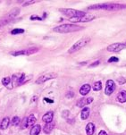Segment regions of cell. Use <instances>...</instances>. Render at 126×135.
<instances>
[{"mask_svg": "<svg viewBox=\"0 0 126 135\" xmlns=\"http://www.w3.org/2000/svg\"><path fill=\"white\" fill-rule=\"evenodd\" d=\"M116 90V83L113 80H108L106 81L105 84V93L107 96H110L111 94L113 93L114 90Z\"/></svg>", "mask_w": 126, "mask_h": 135, "instance_id": "obj_9", "label": "cell"}, {"mask_svg": "<svg viewBox=\"0 0 126 135\" xmlns=\"http://www.w3.org/2000/svg\"><path fill=\"white\" fill-rule=\"evenodd\" d=\"M34 3H36V1H27V2H25L23 4V6H26V5H32V4H34Z\"/></svg>", "mask_w": 126, "mask_h": 135, "instance_id": "obj_31", "label": "cell"}, {"mask_svg": "<svg viewBox=\"0 0 126 135\" xmlns=\"http://www.w3.org/2000/svg\"><path fill=\"white\" fill-rule=\"evenodd\" d=\"M89 110L90 109L89 107H84L82 110V113H81V117H82V120H86L89 115Z\"/></svg>", "mask_w": 126, "mask_h": 135, "instance_id": "obj_17", "label": "cell"}, {"mask_svg": "<svg viewBox=\"0 0 126 135\" xmlns=\"http://www.w3.org/2000/svg\"><path fill=\"white\" fill-rule=\"evenodd\" d=\"M117 81H118L119 84H124V83L126 82V80L124 78V77H120V78H118Z\"/></svg>", "mask_w": 126, "mask_h": 135, "instance_id": "obj_28", "label": "cell"}, {"mask_svg": "<svg viewBox=\"0 0 126 135\" xmlns=\"http://www.w3.org/2000/svg\"><path fill=\"white\" fill-rule=\"evenodd\" d=\"M126 47V44L124 43H114V44H111L110 46L107 47V50L109 52H120L123 49H124Z\"/></svg>", "mask_w": 126, "mask_h": 135, "instance_id": "obj_7", "label": "cell"}, {"mask_svg": "<svg viewBox=\"0 0 126 135\" xmlns=\"http://www.w3.org/2000/svg\"><path fill=\"white\" fill-rule=\"evenodd\" d=\"M20 13V9L19 8H14L11 11L10 13H7L6 15H5L1 20H0V26H5L6 24H8L9 22L14 20L15 17L19 14Z\"/></svg>", "mask_w": 126, "mask_h": 135, "instance_id": "obj_3", "label": "cell"}, {"mask_svg": "<svg viewBox=\"0 0 126 135\" xmlns=\"http://www.w3.org/2000/svg\"><path fill=\"white\" fill-rule=\"evenodd\" d=\"M11 55L13 56H27V50H21V51L11 52Z\"/></svg>", "mask_w": 126, "mask_h": 135, "instance_id": "obj_20", "label": "cell"}, {"mask_svg": "<svg viewBox=\"0 0 126 135\" xmlns=\"http://www.w3.org/2000/svg\"><path fill=\"white\" fill-rule=\"evenodd\" d=\"M126 5H122V4H116V3H109V4H99V5H94L89 6V9L92 10H109V11H117L125 9Z\"/></svg>", "mask_w": 126, "mask_h": 135, "instance_id": "obj_1", "label": "cell"}, {"mask_svg": "<svg viewBox=\"0 0 126 135\" xmlns=\"http://www.w3.org/2000/svg\"><path fill=\"white\" fill-rule=\"evenodd\" d=\"M89 40H90V39H89V38H83V39H81L80 40H78L76 43H74V44L72 46L71 48L68 50V53L69 54H73V53L80 50L81 48H82L84 46H86V45L89 42Z\"/></svg>", "mask_w": 126, "mask_h": 135, "instance_id": "obj_4", "label": "cell"}, {"mask_svg": "<svg viewBox=\"0 0 126 135\" xmlns=\"http://www.w3.org/2000/svg\"><path fill=\"white\" fill-rule=\"evenodd\" d=\"M9 124H10V119H9V117H5V118L2 120L1 124H0L1 130H5V129H7L8 126H9Z\"/></svg>", "mask_w": 126, "mask_h": 135, "instance_id": "obj_15", "label": "cell"}, {"mask_svg": "<svg viewBox=\"0 0 126 135\" xmlns=\"http://www.w3.org/2000/svg\"><path fill=\"white\" fill-rule=\"evenodd\" d=\"M40 133V125L36 124L32 127V131H31V135H39Z\"/></svg>", "mask_w": 126, "mask_h": 135, "instance_id": "obj_18", "label": "cell"}, {"mask_svg": "<svg viewBox=\"0 0 126 135\" xmlns=\"http://www.w3.org/2000/svg\"><path fill=\"white\" fill-rule=\"evenodd\" d=\"M102 89V82L101 81H96V82L93 84V90L95 91H98Z\"/></svg>", "mask_w": 126, "mask_h": 135, "instance_id": "obj_21", "label": "cell"}, {"mask_svg": "<svg viewBox=\"0 0 126 135\" xmlns=\"http://www.w3.org/2000/svg\"><path fill=\"white\" fill-rule=\"evenodd\" d=\"M83 27L76 25V24H71V23H63L61 24L59 26L55 27L53 31L59 33H70V32H74V31L82 30Z\"/></svg>", "mask_w": 126, "mask_h": 135, "instance_id": "obj_2", "label": "cell"}, {"mask_svg": "<svg viewBox=\"0 0 126 135\" xmlns=\"http://www.w3.org/2000/svg\"><path fill=\"white\" fill-rule=\"evenodd\" d=\"M90 89H91V87H90L89 84H84V85L82 86V88L80 89V93L83 95V96L87 95L90 91Z\"/></svg>", "mask_w": 126, "mask_h": 135, "instance_id": "obj_14", "label": "cell"}, {"mask_svg": "<svg viewBox=\"0 0 126 135\" xmlns=\"http://www.w3.org/2000/svg\"><path fill=\"white\" fill-rule=\"evenodd\" d=\"M74 92H71L70 94H68V95H67V98H72V97H74Z\"/></svg>", "mask_w": 126, "mask_h": 135, "instance_id": "obj_34", "label": "cell"}, {"mask_svg": "<svg viewBox=\"0 0 126 135\" xmlns=\"http://www.w3.org/2000/svg\"><path fill=\"white\" fill-rule=\"evenodd\" d=\"M57 77V74L55 73H45L43 75H41L40 77L38 78V80L36 81V83L38 84H41V83L45 82L47 81H49V80H52V79H55Z\"/></svg>", "mask_w": 126, "mask_h": 135, "instance_id": "obj_8", "label": "cell"}, {"mask_svg": "<svg viewBox=\"0 0 126 135\" xmlns=\"http://www.w3.org/2000/svg\"><path fill=\"white\" fill-rule=\"evenodd\" d=\"M20 122H21V120H20V118H19L18 116H14L13 118V120H12V124L13 125H19V124H20Z\"/></svg>", "mask_w": 126, "mask_h": 135, "instance_id": "obj_26", "label": "cell"}, {"mask_svg": "<svg viewBox=\"0 0 126 135\" xmlns=\"http://www.w3.org/2000/svg\"><path fill=\"white\" fill-rule=\"evenodd\" d=\"M95 133V125L92 123H89L86 125V133L87 135H93Z\"/></svg>", "mask_w": 126, "mask_h": 135, "instance_id": "obj_12", "label": "cell"}, {"mask_svg": "<svg viewBox=\"0 0 126 135\" xmlns=\"http://www.w3.org/2000/svg\"><path fill=\"white\" fill-rule=\"evenodd\" d=\"M26 50H27V56H29V55H33V54H35V53H37L38 51H39V48H38V47H31V48H29V49H26Z\"/></svg>", "mask_w": 126, "mask_h": 135, "instance_id": "obj_23", "label": "cell"}, {"mask_svg": "<svg viewBox=\"0 0 126 135\" xmlns=\"http://www.w3.org/2000/svg\"><path fill=\"white\" fill-rule=\"evenodd\" d=\"M28 127V117H24L21 124V129H26Z\"/></svg>", "mask_w": 126, "mask_h": 135, "instance_id": "obj_25", "label": "cell"}, {"mask_svg": "<svg viewBox=\"0 0 126 135\" xmlns=\"http://www.w3.org/2000/svg\"><path fill=\"white\" fill-rule=\"evenodd\" d=\"M53 116H54V113H53L52 111H49L47 112V113H46V114L43 115V117H42V120H43V122L45 123H51L53 120Z\"/></svg>", "mask_w": 126, "mask_h": 135, "instance_id": "obj_11", "label": "cell"}, {"mask_svg": "<svg viewBox=\"0 0 126 135\" xmlns=\"http://www.w3.org/2000/svg\"><path fill=\"white\" fill-rule=\"evenodd\" d=\"M24 33L23 29H13V31H11V34L13 35H17V34H22Z\"/></svg>", "mask_w": 126, "mask_h": 135, "instance_id": "obj_24", "label": "cell"}, {"mask_svg": "<svg viewBox=\"0 0 126 135\" xmlns=\"http://www.w3.org/2000/svg\"><path fill=\"white\" fill-rule=\"evenodd\" d=\"M93 101V99L92 98H88V99H80L79 101L77 102V106L79 107H85V106H87V105L90 104L91 102Z\"/></svg>", "mask_w": 126, "mask_h": 135, "instance_id": "obj_10", "label": "cell"}, {"mask_svg": "<svg viewBox=\"0 0 126 135\" xmlns=\"http://www.w3.org/2000/svg\"><path fill=\"white\" fill-rule=\"evenodd\" d=\"M118 61H119L118 57L112 56L111 58H109V60H108V63H115V62H118Z\"/></svg>", "mask_w": 126, "mask_h": 135, "instance_id": "obj_27", "label": "cell"}, {"mask_svg": "<svg viewBox=\"0 0 126 135\" xmlns=\"http://www.w3.org/2000/svg\"><path fill=\"white\" fill-rule=\"evenodd\" d=\"M2 84L5 87H8V86L11 84V78L10 77H5L3 78L2 80Z\"/></svg>", "mask_w": 126, "mask_h": 135, "instance_id": "obj_22", "label": "cell"}, {"mask_svg": "<svg viewBox=\"0 0 126 135\" xmlns=\"http://www.w3.org/2000/svg\"><path fill=\"white\" fill-rule=\"evenodd\" d=\"M31 20H32V21H34V20H42L41 17H40V16H38V15H32L31 16Z\"/></svg>", "mask_w": 126, "mask_h": 135, "instance_id": "obj_29", "label": "cell"}, {"mask_svg": "<svg viewBox=\"0 0 126 135\" xmlns=\"http://www.w3.org/2000/svg\"><path fill=\"white\" fill-rule=\"evenodd\" d=\"M117 99L119 102L121 103H125L126 102V91L125 90H122L120 91L117 95Z\"/></svg>", "mask_w": 126, "mask_h": 135, "instance_id": "obj_16", "label": "cell"}, {"mask_svg": "<svg viewBox=\"0 0 126 135\" xmlns=\"http://www.w3.org/2000/svg\"><path fill=\"white\" fill-rule=\"evenodd\" d=\"M54 127H55V124L54 123H47V124L44 126V133H46V134H48V133H50L51 132L53 131V129H54Z\"/></svg>", "mask_w": 126, "mask_h": 135, "instance_id": "obj_13", "label": "cell"}, {"mask_svg": "<svg viewBox=\"0 0 126 135\" xmlns=\"http://www.w3.org/2000/svg\"><path fill=\"white\" fill-rule=\"evenodd\" d=\"M44 100H45V101L48 102V103H53V102H54V100H52V99H47V98H45Z\"/></svg>", "mask_w": 126, "mask_h": 135, "instance_id": "obj_32", "label": "cell"}, {"mask_svg": "<svg viewBox=\"0 0 126 135\" xmlns=\"http://www.w3.org/2000/svg\"><path fill=\"white\" fill-rule=\"evenodd\" d=\"M98 135H107V133H105V131H101V132H99V133H98Z\"/></svg>", "mask_w": 126, "mask_h": 135, "instance_id": "obj_33", "label": "cell"}, {"mask_svg": "<svg viewBox=\"0 0 126 135\" xmlns=\"http://www.w3.org/2000/svg\"><path fill=\"white\" fill-rule=\"evenodd\" d=\"M93 19H95V16L92 14H89L86 13L85 15L82 16V17H74V18H71L70 21L73 22H90Z\"/></svg>", "mask_w": 126, "mask_h": 135, "instance_id": "obj_6", "label": "cell"}, {"mask_svg": "<svg viewBox=\"0 0 126 135\" xmlns=\"http://www.w3.org/2000/svg\"><path fill=\"white\" fill-rule=\"evenodd\" d=\"M61 12L63 13L65 15H68L70 17H82V16L85 15L86 13L82 12V11H78V10H74V9H61Z\"/></svg>", "mask_w": 126, "mask_h": 135, "instance_id": "obj_5", "label": "cell"}, {"mask_svg": "<svg viewBox=\"0 0 126 135\" xmlns=\"http://www.w3.org/2000/svg\"><path fill=\"white\" fill-rule=\"evenodd\" d=\"M99 63H100L99 60H97V61H96L95 63H92L91 65H89V67H95V66H97V65H99Z\"/></svg>", "mask_w": 126, "mask_h": 135, "instance_id": "obj_30", "label": "cell"}, {"mask_svg": "<svg viewBox=\"0 0 126 135\" xmlns=\"http://www.w3.org/2000/svg\"><path fill=\"white\" fill-rule=\"evenodd\" d=\"M35 123H36V117L33 114L28 116V126H34Z\"/></svg>", "mask_w": 126, "mask_h": 135, "instance_id": "obj_19", "label": "cell"}]
</instances>
